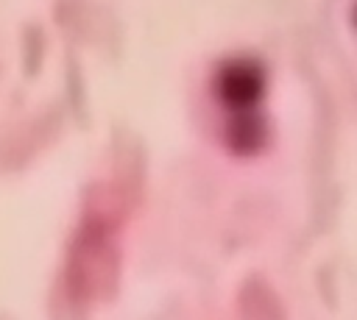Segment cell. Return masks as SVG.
<instances>
[{
    "mask_svg": "<svg viewBox=\"0 0 357 320\" xmlns=\"http://www.w3.org/2000/svg\"><path fill=\"white\" fill-rule=\"evenodd\" d=\"M354 22H357V8H354Z\"/></svg>",
    "mask_w": 357,
    "mask_h": 320,
    "instance_id": "2",
    "label": "cell"
},
{
    "mask_svg": "<svg viewBox=\"0 0 357 320\" xmlns=\"http://www.w3.org/2000/svg\"><path fill=\"white\" fill-rule=\"evenodd\" d=\"M265 72L254 58H234L215 78V97L226 111V136L231 147L248 150L262 142Z\"/></svg>",
    "mask_w": 357,
    "mask_h": 320,
    "instance_id": "1",
    "label": "cell"
}]
</instances>
